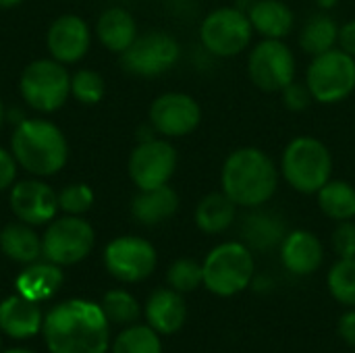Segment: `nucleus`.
Here are the masks:
<instances>
[{
	"instance_id": "f257e3e1",
	"label": "nucleus",
	"mask_w": 355,
	"mask_h": 353,
	"mask_svg": "<svg viewBox=\"0 0 355 353\" xmlns=\"http://www.w3.org/2000/svg\"><path fill=\"white\" fill-rule=\"evenodd\" d=\"M42 329L50 353H106L110 345L108 318L102 306L85 300L58 304Z\"/></svg>"
},
{
	"instance_id": "f03ea898",
	"label": "nucleus",
	"mask_w": 355,
	"mask_h": 353,
	"mask_svg": "<svg viewBox=\"0 0 355 353\" xmlns=\"http://www.w3.org/2000/svg\"><path fill=\"white\" fill-rule=\"evenodd\" d=\"M279 177V166L262 148L243 146L225 158L220 169V191H225L237 208L254 210L272 200Z\"/></svg>"
},
{
	"instance_id": "7ed1b4c3",
	"label": "nucleus",
	"mask_w": 355,
	"mask_h": 353,
	"mask_svg": "<svg viewBox=\"0 0 355 353\" xmlns=\"http://www.w3.org/2000/svg\"><path fill=\"white\" fill-rule=\"evenodd\" d=\"M12 156L25 171L48 177L56 175L69 156L62 131L42 119H25L17 125L10 139Z\"/></svg>"
},
{
	"instance_id": "20e7f679",
	"label": "nucleus",
	"mask_w": 355,
	"mask_h": 353,
	"mask_svg": "<svg viewBox=\"0 0 355 353\" xmlns=\"http://www.w3.org/2000/svg\"><path fill=\"white\" fill-rule=\"evenodd\" d=\"M281 177L291 189L316 196L333 179V154L329 146L314 135H295L281 154Z\"/></svg>"
},
{
	"instance_id": "39448f33",
	"label": "nucleus",
	"mask_w": 355,
	"mask_h": 353,
	"mask_svg": "<svg viewBox=\"0 0 355 353\" xmlns=\"http://www.w3.org/2000/svg\"><path fill=\"white\" fill-rule=\"evenodd\" d=\"M204 287L216 298L245 291L256 277L254 252L241 241H225L208 252L202 262Z\"/></svg>"
},
{
	"instance_id": "423d86ee",
	"label": "nucleus",
	"mask_w": 355,
	"mask_h": 353,
	"mask_svg": "<svg viewBox=\"0 0 355 353\" xmlns=\"http://www.w3.org/2000/svg\"><path fill=\"white\" fill-rule=\"evenodd\" d=\"M306 85L318 104H339L355 92V58L339 46L312 56L306 71Z\"/></svg>"
},
{
	"instance_id": "0eeeda50",
	"label": "nucleus",
	"mask_w": 355,
	"mask_h": 353,
	"mask_svg": "<svg viewBox=\"0 0 355 353\" xmlns=\"http://www.w3.org/2000/svg\"><path fill=\"white\" fill-rule=\"evenodd\" d=\"M254 27L250 17L239 6H220L206 15L200 25V42L212 56L233 58L245 52L252 44Z\"/></svg>"
},
{
	"instance_id": "6e6552de",
	"label": "nucleus",
	"mask_w": 355,
	"mask_h": 353,
	"mask_svg": "<svg viewBox=\"0 0 355 353\" xmlns=\"http://www.w3.org/2000/svg\"><path fill=\"white\" fill-rule=\"evenodd\" d=\"M295 73L297 60L285 40L262 37L250 48L248 75L258 89L266 94H281V89L295 79Z\"/></svg>"
},
{
	"instance_id": "1a4fd4ad",
	"label": "nucleus",
	"mask_w": 355,
	"mask_h": 353,
	"mask_svg": "<svg viewBox=\"0 0 355 353\" xmlns=\"http://www.w3.org/2000/svg\"><path fill=\"white\" fill-rule=\"evenodd\" d=\"M23 100L37 112L58 110L71 94V77L58 60H35L21 73Z\"/></svg>"
},
{
	"instance_id": "9d476101",
	"label": "nucleus",
	"mask_w": 355,
	"mask_h": 353,
	"mask_svg": "<svg viewBox=\"0 0 355 353\" xmlns=\"http://www.w3.org/2000/svg\"><path fill=\"white\" fill-rule=\"evenodd\" d=\"M96 235L87 221L67 214L46 229L42 237V254L48 262L58 266H71L81 262L94 250Z\"/></svg>"
},
{
	"instance_id": "9b49d317",
	"label": "nucleus",
	"mask_w": 355,
	"mask_h": 353,
	"mask_svg": "<svg viewBox=\"0 0 355 353\" xmlns=\"http://www.w3.org/2000/svg\"><path fill=\"white\" fill-rule=\"evenodd\" d=\"M181 58L179 42L166 31H148L121 54V64L137 77H158L171 71Z\"/></svg>"
},
{
	"instance_id": "f8f14e48",
	"label": "nucleus",
	"mask_w": 355,
	"mask_h": 353,
	"mask_svg": "<svg viewBox=\"0 0 355 353\" xmlns=\"http://www.w3.org/2000/svg\"><path fill=\"white\" fill-rule=\"evenodd\" d=\"M158 262L154 246L135 235H123L112 239L104 250L106 270L123 283H139L148 279Z\"/></svg>"
},
{
	"instance_id": "ddd939ff",
	"label": "nucleus",
	"mask_w": 355,
	"mask_h": 353,
	"mask_svg": "<svg viewBox=\"0 0 355 353\" xmlns=\"http://www.w3.org/2000/svg\"><path fill=\"white\" fill-rule=\"evenodd\" d=\"M177 150L166 139L139 141L129 156V177L137 189H154L166 185L177 171Z\"/></svg>"
},
{
	"instance_id": "4468645a",
	"label": "nucleus",
	"mask_w": 355,
	"mask_h": 353,
	"mask_svg": "<svg viewBox=\"0 0 355 353\" xmlns=\"http://www.w3.org/2000/svg\"><path fill=\"white\" fill-rule=\"evenodd\" d=\"M202 123L200 102L183 92H166L150 106V125L164 137H185Z\"/></svg>"
},
{
	"instance_id": "2eb2a0df",
	"label": "nucleus",
	"mask_w": 355,
	"mask_h": 353,
	"mask_svg": "<svg viewBox=\"0 0 355 353\" xmlns=\"http://www.w3.org/2000/svg\"><path fill=\"white\" fill-rule=\"evenodd\" d=\"M10 210L21 223L44 225L58 210V193L42 181H21L10 189Z\"/></svg>"
},
{
	"instance_id": "dca6fc26",
	"label": "nucleus",
	"mask_w": 355,
	"mask_h": 353,
	"mask_svg": "<svg viewBox=\"0 0 355 353\" xmlns=\"http://www.w3.org/2000/svg\"><path fill=\"white\" fill-rule=\"evenodd\" d=\"M281 262L295 277L314 275L324 262V246L312 231L293 229L281 241Z\"/></svg>"
},
{
	"instance_id": "f3484780",
	"label": "nucleus",
	"mask_w": 355,
	"mask_h": 353,
	"mask_svg": "<svg viewBox=\"0 0 355 353\" xmlns=\"http://www.w3.org/2000/svg\"><path fill=\"white\" fill-rule=\"evenodd\" d=\"M89 40V29L83 19H79L77 15H62L50 25L46 44L54 60L67 64L77 62L85 56Z\"/></svg>"
},
{
	"instance_id": "a211bd4d",
	"label": "nucleus",
	"mask_w": 355,
	"mask_h": 353,
	"mask_svg": "<svg viewBox=\"0 0 355 353\" xmlns=\"http://www.w3.org/2000/svg\"><path fill=\"white\" fill-rule=\"evenodd\" d=\"M146 318L148 325L158 335H175L183 329L187 320V304L183 300V293L166 287L156 289L146 304Z\"/></svg>"
},
{
	"instance_id": "6ab92c4d",
	"label": "nucleus",
	"mask_w": 355,
	"mask_h": 353,
	"mask_svg": "<svg viewBox=\"0 0 355 353\" xmlns=\"http://www.w3.org/2000/svg\"><path fill=\"white\" fill-rule=\"evenodd\" d=\"M248 17L254 33L268 40H285L295 25V12L283 0H254Z\"/></svg>"
},
{
	"instance_id": "aec40b11",
	"label": "nucleus",
	"mask_w": 355,
	"mask_h": 353,
	"mask_svg": "<svg viewBox=\"0 0 355 353\" xmlns=\"http://www.w3.org/2000/svg\"><path fill=\"white\" fill-rule=\"evenodd\" d=\"M179 210V196L177 191L166 183L154 189H139V193L131 202V214L139 225L154 227L171 216H175Z\"/></svg>"
},
{
	"instance_id": "412c9836",
	"label": "nucleus",
	"mask_w": 355,
	"mask_h": 353,
	"mask_svg": "<svg viewBox=\"0 0 355 353\" xmlns=\"http://www.w3.org/2000/svg\"><path fill=\"white\" fill-rule=\"evenodd\" d=\"M44 327L37 302L23 295H10L0 304V329L12 339H27Z\"/></svg>"
},
{
	"instance_id": "4be33fe9",
	"label": "nucleus",
	"mask_w": 355,
	"mask_h": 353,
	"mask_svg": "<svg viewBox=\"0 0 355 353\" xmlns=\"http://www.w3.org/2000/svg\"><path fill=\"white\" fill-rule=\"evenodd\" d=\"M96 31L104 48L123 54L137 37V23L129 10L112 6L100 15Z\"/></svg>"
},
{
	"instance_id": "5701e85b",
	"label": "nucleus",
	"mask_w": 355,
	"mask_h": 353,
	"mask_svg": "<svg viewBox=\"0 0 355 353\" xmlns=\"http://www.w3.org/2000/svg\"><path fill=\"white\" fill-rule=\"evenodd\" d=\"M193 218L202 233L220 235L235 223L237 204L225 191H212L198 202Z\"/></svg>"
},
{
	"instance_id": "b1692460",
	"label": "nucleus",
	"mask_w": 355,
	"mask_h": 353,
	"mask_svg": "<svg viewBox=\"0 0 355 353\" xmlns=\"http://www.w3.org/2000/svg\"><path fill=\"white\" fill-rule=\"evenodd\" d=\"M285 235V221L277 212L254 208V212L248 214L243 221V239L252 252H268L270 248L281 246Z\"/></svg>"
},
{
	"instance_id": "393cba45",
	"label": "nucleus",
	"mask_w": 355,
	"mask_h": 353,
	"mask_svg": "<svg viewBox=\"0 0 355 353\" xmlns=\"http://www.w3.org/2000/svg\"><path fill=\"white\" fill-rule=\"evenodd\" d=\"M17 291L19 295L31 302L50 300L62 285V270L54 262H31L19 277H17Z\"/></svg>"
},
{
	"instance_id": "a878e982",
	"label": "nucleus",
	"mask_w": 355,
	"mask_h": 353,
	"mask_svg": "<svg viewBox=\"0 0 355 353\" xmlns=\"http://www.w3.org/2000/svg\"><path fill=\"white\" fill-rule=\"evenodd\" d=\"M339 27L341 25L327 10L312 15L300 31V37H297L300 48L310 56H318L322 52L337 48L339 46Z\"/></svg>"
},
{
	"instance_id": "bb28decb",
	"label": "nucleus",
	"mask_w": 355,
	"mask_h": 353,
	"mask_svg": "<svg viewBox=\"0 0 355 353\" xmlns=\"http://www.w3.org/2000/svg\"><path fill=\"white\" fill-rule=\"evenodd\" d=\"M318 208L335 223L355 218V185L345 179H331L316 193Z\"/></svg>"
},
{
	"instance_id": "cd10ccee",
	"label": "nucleus",
	"mask_w": 355,
	"mask_h": 353,
	"mask_svg": "<svg viewBox=\"0 0 355 353\" xmlns=\"http://www.w3.org/2000/svg\"><path fill=\"white\" fill-rule=\"evenodd\" d=\"M0 250L6 258L21 262V264H31L40 258L42 254V239L35 235V231L23 223V225H6L0 233Z\"/></svg>"
},
{
	"instance_id": "c85d7f7f",
	"label": "nucleus",
	"mask_w": 355,
	"mask_h": 353,
	"mask_svg": "<svg viewBox=\"0 0 355 353\" xmlns=\"http://www.w3.org/2000/svg\"><path fill=\"white\" fill-rule=\"evenodd\" d=\"M327 285L333 300L355 308V258H339L327 275Z\"/></svg>"
},
{
	"instance_id": "c756f323",
	"label": "nucleus",
	"mask_w": 355,
	"mask_h": 353,
	"mask_svg": "<svg viewBox=\"0 0 355 353\" xmlns=\"http://www.w3.org/2000/svg\"><path fill=\"white\" fill-rule=\"evenodd\" d=\"M112 353H162L160 335L148 325H133L127 327L116 339Z\"/></svg>"
},
{
	"instance_id": "7c9ffc66",
	"label": "nucleus",
	"mask_w": 355,
	"mask_h": 353,
	"mask_svg": "<svg viewBox=\"0 0 355 353\" xmlns=\"http://www.w3.org/2000/svg\"><path fill=\"white\" fill-rule=\"evenodd\" d=\"M100 306H102L108 322H114V325H133L141 314V308H139L137 300L131 293L123 291V289L108 291L102 298Z\"/></svg>"
},
{
	"instance_id": "2f4dec72",
	"label": "nucleus",
	"mask_w": 355,
	"mask_h": 353,
	"mask_svg": "<svg viewBox=\"0 0 355 353\" xmlns=\"http://www.w3.org/2000/svg\"><path fill=\"white\" fill-rule=\"evenodd\" d=\"M166 283L171 289L179 293H191L200 285H204V270L202 264L193 258H179L168 266Z\"/></svg>"
},
{
	"instance_id": "473e14b6",
	"label": "nucleus",
	"mask_w": 355,
	"mask_h": 353,
	"mask_svg": "<svg viewBox=\"0 0 355 353\" xmlns=\"http://www.w3.org/2000/svg\"><path fill=\"white\" fill-rule=\"evenodd\" d=\"M104 79L96 71L81 69L71 77V94L81 102V104H98L104 98Z\"/></svg>"
},
{
	"instance_id": "72a5a7b5",
	"label": "nucleus",
	"mask_w": 355,
	"mask_h": 353,
	"mask_svg": "<svg viewBox=\"0 0 355 353\" xmlns=\"http://www.w3.org/2000/svg\"><path fill=\"white\" fill-rule=\"evenodd\" d=\"M94 204V191L85 183H71L58 193V208L67 214L79 216Z\"/></svg>"
},
{
	"instance_id": "f704fd0d",
	"label": "nucleus",
	"mask_w": 355,
	"mask_h": 353,
	"mask_svg": "<svg viewBox=\"0 0 355 353\" xmlns=\"http://www.w3.org/2000/svg\"><path fill=\"white\" fill-rule=\"evenodd\" d=\"M333 252L339 258H355V223L354 221H341L337 223L333 235H331Z\"/></svg>"
},
{
	"instance_id": "c9c22d12",
	"label": "nucleus",
	"mask_w": 355,
	"mask_h": 353,
	"mask_svg": "<svg viewBox=\"0 0 355 353\" xmlns=\"http://www.w3.org/2000/svg\"><path fill=\"white\" fill-rule=\"evenodd\" d=\"M281 98H283V106L287 110H291V112H302L314 102L306 81L302 83V81H295V79L287 87L281 89Z\"/></svg>"
},
{
	"instance_id": "e433bc0d",
	"label": "nucleus",
	"mask_w": 355,
	"mask_h": 353,
	"mask_svg": "<svg viewBox=\"0 0 355 353\" xmlns=\"http://www.w3.org/2000/svg\"><path fill=\"white\" fill-rule=\"evenodd\" d=\"M17 177V160L10 152L0 148V191L8 189Z\"/></svg>"
},
{
	"instance_id": "4c0bfd02",
	"label": "nucleus",
	"mask_w": 355,
	"mask_h": 353,
	"mask_svg": "<svg viewBox=\"0 0 355 353\" xmlns=\"http://www.w3.org/2000/svg\"><path fill=\"white\" fill-rule=\"evenodd\" d=\"M337 333L339 337L343 339L345 345H349L352 350H355V308L354 310H347L339 322H337Z\"/></svg>"
},
{
	"instance_id": "58836bf2",
	"label": "nucleus",
	"mask_w": 355,
	"mask_h": 353,
	"mask_svg": "<svg viewBox=\"0 0 355 353\" xmlns=\"http://www.w3.org/2000/svg\"><path fill=\"white\" fill-rule=\"evenodd\" d=\"M339 48L355 58V19L339 27Z\"/></svg>"
},
{
	"instance_id": "ea45409f",
	"label": "nucleus",
	"mask_w": 355,
	"mask_h": 353,
	"mask_svg": "<svg viewBox=\"0 0 355 353\" xmlns=\"http://www.w3.org/2000/svg\"><path fill=\"white\" fill-rule=\"evenodd\" d=\"M314 2L318 4V8H320V10H331L339 0H314Z\"/></svg>"
},
{
	"instance_id": "a19ab883",
	"label": "nucleus",
	"mask_w": 355,
	"mask_h": 353,
	"mask_svg": "<svg viewBox=\"0 0 355 353\" xmlns=\"http://www.w3.org/2000/svg\"><path fill=\"white\" fill-rule=\"evenodd\" d=\"M23 0H0V8H15L19 6Z\"/></svg>"
},
{
	"instance_id": "79ce46f5",
	"label": "nucleus",
	"mask_w": 355,
	"mask_h": 353,
	"mask_svg": "<svg viewBox=\"0 0 355 353\" xmlns=\"http://www.w3.org/2000/svg\"><path fill=\"white\" fill-rule=\"evenodd\" d=\"M2 121H4V106H2V100H0V127H2Z\"/></svg>"
},
{
	"instance_id": "37998d69",
	"label": "nucleus",
	"mask_w": 355,
	"mask_h": 353,
	"mask_svg": "<svg viewBox=\"0 0 355 353\" xmlns=\"http://www.w3.org/2000/svg\"><path fill=\"white\" fill-rule=\"evenodd\" d=\"M6 353H33V352H29V350H10V352H6Z\"/></svg>"
},
{
	"instance_id": "c03bdc74",
	"label": "nucleus",
	"mask_w": 355,
	"mask_h": 353,
	"mask_svg": "<svg viewBox=\"0 0 355 353\" xmlns=\"http://www.w3.org/2000/svg\"><path fill=\"white\" fill-rule=\"evenodd\" d=\"M0 345H2V341H0Z\"/></svg>"
},
{
	"instance_id": "a18cd8bd",
	"label": "nucleus",
	"mask_w": 355,
	"mask_h": 353,
	"mask_svg": "<svg viewBox=\"0 0 355 353\" xmlns=\"http://www.w3.org/2000/svg\"><path fill=\"white\" fill-rule=\"evenodd\" d=\"M354 353H355V350H354Z\"/></svg>"
}]
</instances>
